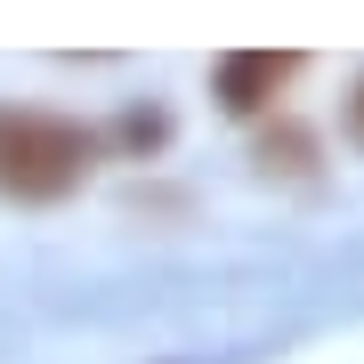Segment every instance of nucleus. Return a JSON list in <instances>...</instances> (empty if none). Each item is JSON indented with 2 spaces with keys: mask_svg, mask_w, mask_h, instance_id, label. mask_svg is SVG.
<instances>
[{
  "mask_svg": "<svg viewBox=\"0 0 364 364\" xmlns=\"http://www.w3.org/2000/svg\"><path fill=\"white\" fill-rule=\"evenodd\" d=\"M97 162V138L49 105L0 97V195L9 203H65Z\"/></svg>",
  "mask_w": 364,
  "mask_h": 364,
  "instance_id": "nucleus-1",
  "label": "nucleus"
},
{
  "mask_svg": "<svg viewBox=\"0 0 364 364\" xmlns=\"http://www.w3.org/2000/svg\"><path fill=\"white\" fill-rule=\"evenodd\" d=\"M299 65H308V57H275V49H235V57H219V65H210V97L227 105V114H267L275 97L291 90L299 81Z\"/></svg>",
  "mask_w": 364,
  "mask_h": 364,
  "instance_id": "nucleus-2",
  "label": "nucleus"
},
{
  "mask_svg": "<svg viewBox=\"0 0 364 364\" xmlns=\"http://www.w3.org/2000/svg\"><path fill=\"white\" fill-rule=\"evenodd\" d=\"M340 130H348V146H364V73H356V90H348V105H340Z\"/></svg>",
  "mask_w": 364,
  "mask_h": 364,
  "instance_id": "nucleus-3",
  "label": "nucleus"
}]
</instances>
